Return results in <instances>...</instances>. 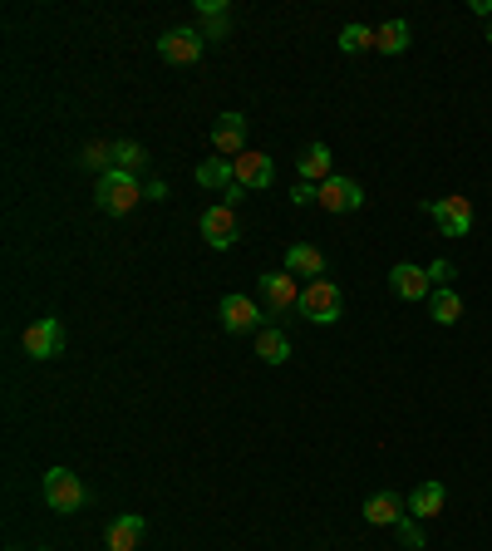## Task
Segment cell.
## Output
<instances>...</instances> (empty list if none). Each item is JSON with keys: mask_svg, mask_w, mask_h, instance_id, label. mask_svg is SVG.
<instances>
[{"mask_svg": "<svg viewBox=\"0 0 492 551\" xmlns=\"http://www.w3.org/2000/svg\"><path fill=\"white\" fill-rule=\"evenodd\" d=\"M301 320L310 325H335L340 315H345V291L330 281V276H320V281H306V291H301Z\"/></svg>", "mask_w": 492, "mask_h": 551, "instance_id": "1", "label": "cell"}, {"mask_svg": "<svg viewBox=\"0 0 492 551\" xmlns=\"http://www.w3.org/2000/svg\"><path fill=\"white\" fill-rule=\"evenodd\" d=\"M94 197H99V207L109 212V217H123V212H133L138 207V197H143V187L133 173H119V168H109V173H99V187H94Z\"/></svg>", "mask_w": 492, "mask_h": 551, "instance_id": "2", "label": "cell"}, {"mask_svg": "<svg viewBox=\"0 0 492 551\" xmlns=\"http://www.w3.org/2000/svg\"><path fill=\"white\" fill-rule=\"evenodd\" d=\"M20 345H25L30 360H55V355H64V325L55 320V315H40V320L25 325Z\"/></svg>", "mask_w": 492, "mask_h": 551, "instance_id": "3", "label": "cell"}, {"mask_svg": "<svg viewBox=\"0 0 492 551\" xmlns=\"http://www.w3.org/2000/svg\"><path fill=\"white\" fill-rule=\"evenodd\" d=\"M429 217L438 222L443 237H468L473 232V202L468 197H438V202H429Z\"/></svg>", "mask_w": 492, "mask_h": 551, "instance_id": "4", "label": "cell"}, {"mask_svg": "<svg viewBox=\"0 0 492 551\" xmlns=\"http://www.w3.org/2000/svg\"><path fill=\"white\" fill-rule=\"evenodd\" d=\"M45 502H50L55 512H79V507H84V483H79V473L50 468V473H45Z\"/></svg>", "mask_w": 492, "mask_h": 551, "instance_id": "5", "label": "cell"}, {"mask_svg": "<svg viewBox=\"0 0 492 551\" xmlns=\"http://www.w3.org/2000/svg\"><path fill=\"white\" fill-rule=\"evenodd\" d=\"M158 55H163L168 64H197L202 60V30H192V25L168 30V35L158 40Z\"/></svg>", "mask_w": 492, "mask_h": 551, "instance_id": "6", "label": "cell"}, {"mask_svg": "<svg viewBox=\"0 0 492 551\" xmlns=\"http://www.w3.org/2000/svg\"><path fill=\"white\" fill-rule=\"evenodd\" d=\"M197 227H202V237H207L212 251H227V246L237 242V212H232L227 202H222V207H207Z\"/></svg>", "mask_w": 492, "mask_h": 551, "instance_id": "7", "label": "cell"}, {"mask_svg": "<svg viewBox=\"0 0 492 551\" xmlns=\"http://www.w3.org/2000/svg\"><path fill=\"white\" fill-rule=\"evenodd\" d=\"M320 207L325 212H360L365 207V187L355 178H330V183H320Z\"/></svg>", "mask_w": 492, "mask_h": 551, "instance_id": "8", "label": "cell"}, {"mask_svg": "<svg viewBox=\"0 0 492 551\" xmlns=\"http://www.w3.org/2000/svg\"><path fill=\"white\" fill-rule=\"evenodd\" d=\"M212 148L217 158H242L246 153V119L242 114H222L212 123Z\"/></svg>", "mask_w": 492, "mask_h": 551, "instance_id": "9", "label": "cell"}, {"mask_svg": "<svg viewBox=\"0 0 492 551\" xmlns=\"http://www.w3.org/2000/svg\"><path fill=\"white\" fill-rule=\"evenodd\" d=\"M389 286H394L399 301H424V296H433V276L424 266H409V261L389 271Z\"/></svg>", "mask_w": 492, "mask_h": 551, "instance_id": "10", "label": "cell"}, {"mask_svg": "<svg viewBox=\"0 0 492 551\" xmlns=\"http://www.w3.org/2000/svg\"><path fill=\"white\" fill-rule=\"evenodd\" d=\"M261 296H266V306L271 310H296L301 306V286H296L291 271H266V276H261Z\"/></svg>", "mask_w": 492, "mask_h": 551, "instance_id": "11", "label": "cell"}, {"mask_svg": "<svg viewBox=\"0 0 492 551\" xmlns=\"http://www.w3.org/2000/svg\"><path fill=\"white\" fill-rule=\"evenodd\" d=\"M232 173H237V187H246V192H261V187H271V178H276V168H271L266 153H242V158H232Z\"/></svg>", "mask_w": 492, "mask_h": 551, "instance_id": "12", "label": "cell"}, {"mask_svg": "<svg viewBox=\"0 0 492 551\" xmlns=\"http://www.w3.org/2000/svg\"><path fill=\"white\" fill-rule=\"evenodd\" d=\"M143 532H148V517H138V512H123V517H114V522H109L104 542H109V551H138Z\"/></svg>", "mask_w": 492, "mask_h": 551, "instance_id": "13", "label": "cell"}, {"mask_svg": "<svg viewBox=\"0 0 492 551\" xmlns=\"http://www.w3.org/2000/svg\"><path fill=\"white\" fill-rule=\"evenodd\" d=\"M222 325L232 330V335H246V330H256L261 325V310H256V301L251 296H222Z\"/></svg>", "mask_w": 492, "mask_h": 551, "instance_id": "14", "label": "cell"}, {"mask_svg": "<svg viewBox=\"0 0 492 551\" xmlns=\"http://www.w3.org/2000/svg\"><path fill=\"white\" fill-rule=\"evenodd\" d=\"M286 271L291 276H310V281H320L325 276V251L310 242H296L291 251H286Z\"/></svg>", "mask_w": 492, "mask_h": 551, "instance_id": "15", "label": "cell"}, {"mask_svg": "<svg viewBox=\"0 0 492 551\" xmlns=\"http://www.w3.org/2000/svg\"><path fill=\"white\" fill-rule=\"evenodd\" d=\"M365 522L374 527H399L404 522V502H399V492H374L365 502Z\"/></svg>", "mask_w": 492, "mask_h": 551, "instance_id": "16", "label": "cell"}, {"mask_svg": "<svg viewBox=\"0 0 492 551\" xmlns=\"http://www.w3.org/2000/svg\"><path fill=\"white\" fill-rule=\"evenodd\" d=\"M443 502H448L443 483H419V488L409 492V517L429 522V517H438V512H443Z\"/></svg>", "mask_w": 492, "mask_h": 551, "instance_id": "17", "label": "cell"}, {"mask_svg": "<svg viewBox=\"0 0 492 551\" xmlns=\"http://www.w3.org/2000/svg\"><path fill=\"white\" fill-rule=\"evenodd\" d=\"M296 168H301V183H315V187L335 178V173H330V148H325V143H310L306 153L296 158Z\"/></svg>", "mask_w": 492, "mask_h": 551, "instance_id": "18", "label": "cell"}, {"mask_svg": "<svg viewBox=\"0 0 492 551\" xmlns=\"http://www.w3.org/2000/svg\"><path fill=\"white\" fill-rule=\"evenodd\" d=\"M374 50H379V55H404V50H409V25H404V20H384V25L374 30Z\"/></svg>", "mask_w": 492, "mask_h": 551, "instance_id": "19", "label": "cell"}, {"mask_svg": "<svg viewBox=\"0 0 492 551\" xmlns=\"http://www.w3.org/2000/svg\"><path fill=\"white\" fill-rule=\"evenodd\" d=\"M256 355H261L266 365H286V360H291V340H286L276 325H266V330L256 335Z\"/></svg>", "mask_w": 492, "mask_h": 551, "instance_id": "20", "label": "cell"}, {"mask_svg": "<svg viewBox=\"0 0 492 551\" xmlns=\"http://www.w3.org/2000/svg\"><path fill=\"white\" fill-rule=\"evenodd\" d=\"M429 315L438 320V325H458V320H463V296L448 291V286H438V291L429 296Z\"/></svg>", "mask_w": 492, "mask_h": 551, "instance_id": "21", "label": "cell"}, {"mask_svg": "<svg viewBox=\"0 0 492 551\" xmlns=\"http://www.w3.org/2000/svg\"><path fill=\"white\" fill-rule=\"evenodd\" d=\"M109 168H119V173H138V168H148V153L138 148V143H109Z\"/></svg>", "mask_w": 492, "mask_h": 551, "instance_id": "22", "label": "cell"}, {"mask_svg": "<svg viewBox=\"0 0 492 551\" xmlns=\"http://www.w3.org/2000/svg\"><path fill=\"white\" fill-rule=\"evenodd\" d=\"M237 183V173H232V158H207L202 168H197V187H227Z\"/></svg>", "mask_w": 492, "mask_h": 551, "instance_id": "23", "label": "cell"}, {"mask_svg": "<svg viewBox=\"0 0 492 551\" xmlns=\"http://www.w3.org/2000/svg\"><path fill=\"white\" fill-rule=\"evenodd\" d=\"M340 50H345V55H365V50H374V30H365V25H345V30H340Z\"/></svg>", "mask_w": 492, "mask_h": 551, "instance_id": "24", "label": "cell"}, {"mask_svg": "<svg viewBox=\"0 0 492 551\" xmlns=\"http://www.w3.org/2000/svg\"><path fill=\"white\" fill-rule=\"evenodd\" d=\"M394 532H399V542H404V547L424 551V527H419V522H409V517H404V522H399Z\"/></svg>", "mask_w": 492, "mask_h": 551, "instance_id": "25", "label": "cell"}, {"mask_svg": "<svg viewBox=\"0 0 492 551\" xmlns=\"http://www.w3.org/2000/svg\"><path fill=\"white\" fill-rule=\"evenodd\" d=\"M291 202H296V207H306V202H320V187H315V183H296V187H291Z\"/></svg>", "mask_w": 492, "mask_h": 551, "instance_id": "26", "label": "cell"}, {"mask_svg": "<svg viewBox=\"0 0 492 551\" xmlns=\"http://www.w3.org/2000/svg\"><path fill=\"white\" fill-rule=\"evenodd\" d=\"M84 163H89V168H104V173H109V148H104V143H89Z\"/></svg>", "mask_w": 492, "mask_h": 551, "instance_id": "27", "label": "cell"}, {"mask_svg": "<svg viewBox=\"0 0 492 551\" xmlns=\"http://www.w3.org/2000/svg\"><path fill=\"white\" fill-rule=\"evenodd\" d=\"M429 276H433V291H438V286H448V281H453V261H433Z\"/></svg>", "mask_w": 492, "mask_h": 551, "instance_id": "28", "label": "cell"}, {"mask_svg": "<svg viewBox=\"0 0 492 551\" xmlns=\"http://www.w3.org/2000/svg\"><path fill=\"white\" fill-rule=\"evenodd\" d=\"M242 197H246V187H237V183L227 187V207H232V212H237V202H242Z\"/></svg>", "mask_w": 492, "mask_h": 551, "instance_id": "29", "label": "cell"}, {"mask_svg": "<svg viewBox=\"0 0 492 551\" xmlns=\"http://www.w3.org/2000/svg\"><path fill=\"white\" fill-rule=\"evenodd\" d=\"M488 45H492V25H488Z\"/></svg>", "mask_w": 492, "mask_h": 551, "instance_id": "30", "label": "cell"}, {"mask_svg": "<svg viewBox=\"0 0 492 551\" xmlns=\"http://www.w3.org/2000/svg\"><path fill=\"white\" fill-rule=\"evenodd\" d=\"M10 551H20V547H10Z\"/></svg>", "mask_w": 492, "mask_h": 551, "instance_id": "31", "label": "cell"}]
</instances>
